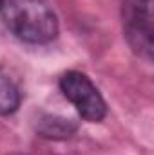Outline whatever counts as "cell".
Returning a JSON list of instances; mask_svg holds the SVG:
<instances>
[{
    "label": "cell",
    "instance_id": "1",
    "mask_svg": "<svg viewBox=\"0 0 154 155\" xmlns=\"http://www.w3.org/2000/svg\"><path fill=\"white\" fill-rule=\"evenodd\" d=\"M4 20L11 33L27 43H45L56 36L58 20L44 0H9Z\"/></svg>",
    "mask_w": 154,
    "mask_h": 155
},
{
    "label": "cell",
    "instance_id": "4",
    "mask_svg": "<svg viewBox=\"0 0 154 155\" xmlns=\"http://www.w3.org/2000/svg\"><path fill=\"white\" fill-rule=\"evenodd\" d=\"M20 105V90L11 74L0 67V116L13 114Z\"/></svg>",
    "mask_w": 154,
    "mask_h": 155
},
{
    "label": "cell",
    "instance_id": "2",
    "mask_svg": "<svg viewBox=\"0 0 154 155\" xmlns=\"http://www.w3.org/2000/svg\"><path fill=\"white\" fill-rule=\"evenodd\" d=\"M123 33L134 52L152 56V0H123Z\"/></svg>",
    "mask_w": 154,
    "mask_h": 155
},
{
    "label": "cell",
    "instance_id": "3",
    "mask_svg": "<svg viewBox=\"0 0 154 155\" xmlns=\"http://www.w3.org/2000/svg\"><path fill=\"white\" fill-rule=\"evenodd\" d=\"M60 88L83 119L91 123H98L105 117L107 112L105 101L85 74L76 71L65 72L60 79Z\"/></svg>",
    "mask_w": 154,
    "mask_h": 155
},
{
    "label": "cell",
    "instance_id": "5",
    "mask_svg": "<svg viewBox=\"0 0 154 155\" xmlns=\"http://www.w3.org/2000/svg\"><path fill=\"white\" fill-rule=\"evenodd\" d=\"M2 7H4V0H0V9H2Z\"/></svg>",
    "mask_w": 154,
    "mask_h": 155
}]
</instances>
